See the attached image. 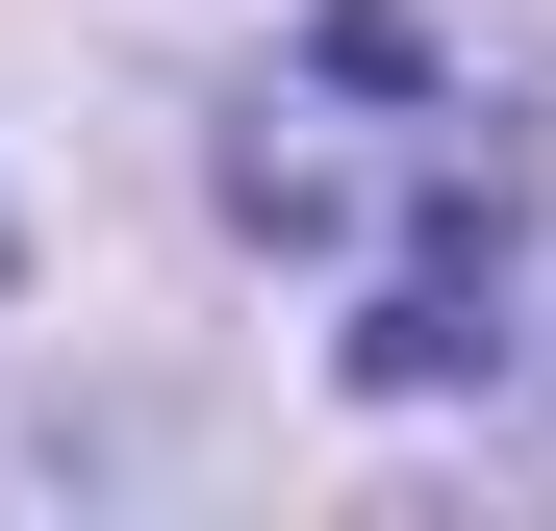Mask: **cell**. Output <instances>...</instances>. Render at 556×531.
Here are the masks:
<instances>
[]
</instances>
